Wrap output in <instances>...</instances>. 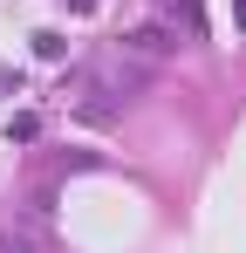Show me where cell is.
<instances>
[{
  "instance_id": "cell-1",
  "label": "cell",
  "mask_w": 246,
  "mask_h": 253,
  "mask_svg": "<svg viewBox=\"0 0 246 253\" xmlns=\"http://www.w3.org/2000/svg\"><path fill=\"white\" fill-rule=\"evenodd\" d=\"M151 62H137L130 48H103L89 69H82V117H117L130 96H144L151 89Z\"/></svg>"
},
{
  "instance_id": "cell-3",
  "label": "cell",
  "mask_w": 246,
  "mask_h": 253,
  "mask_svg": "<svg viewBox=\"0 0 246 253\" xmlns=\"http://www.w3.org/2000/svg\"><path fill=\"white\" fill-rule=\"evenodd\" d=\"M41 137V117H14V124H7V144H35Z\"/></svg>"
},
{
  "instance_id": "cell-4",
  "label": "cell",
  "mask_w": 246,
  "mask_h": 253,
  "mask_svg": "<svg viewBox=\"0 0 246 253\" xmlns=\"http://www.w3.org/2000/svg\"><path fill=\"white\" fill-rule=\"evenodd\" d=\"M35 55L41 62H62V35H35Z\"/></svg>"
},
{
  "instance_id": "cell-2",
  "label": "cell",
  "mask_w": 246,
  "mask_h": 253,
  "mask_svg": "<svg viewBox=\"0 0 246 253\" xmlns=\"http://www.w3.org/2000/svg\"><path fill=\"white\" fill-rule=\"evenodd\" d=\"M0 253H48V226L41 219H7L0 226Z\"/></svg>"
}]
</instances>
